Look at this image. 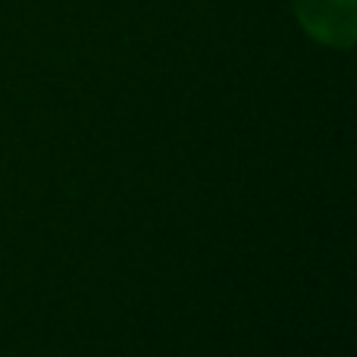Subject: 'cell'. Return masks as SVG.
I'll return each mask as SVG.
<instances>
[{
    "label": "cell",
    "instance_id": "cell-1",
    "mask_svg": "<svg viewBox=\"0 0 357 357\" xmlns=\"http://www.w3.org/2000/svg\"><path fill=\"white\" fill-rule=\"evenodd\" d=\"M298 19L320 44L351 47L354 0H298Z\"/></svg>",
    "mask_w": 357,
    "mask_h": 357
}]
</instances>
